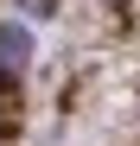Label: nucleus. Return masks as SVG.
<instances>
[{"label":"nucleus","instance_id":"1","mask_svg":"<svg viewBox=\"0 0 140 146\" xmlns=\"http://www.w3.org/2000/svg\"><path fill=\"white\" fill-rule=\"evenodd\" d=\"M26 64H32V32L13 19V26H0V76H19Z\"/></svg>","mask_w":140,"mask_h":146},{"label":"nucleus","instance_id":"2","mask_svg":"<svg viewBox=\"0 0 140 146\" xmlns=\"http://www.w3.org/2000/svg\"><path fill=\"white\" fill-rule=\"evenodd\" d=\"M26 7H32V13H51V0H26Z\"/></svg>","mask_w":140,"mask_h":146}]
</instances>
